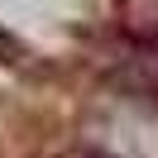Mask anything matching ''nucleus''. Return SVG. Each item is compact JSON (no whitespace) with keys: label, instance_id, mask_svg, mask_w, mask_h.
<instances>
[{"label":"nucleus","instance_id":"f03ea898","mask_svg":"<svg viewBox=\"0 0 158 158\" xmlns=\"http://www.w3.org/2000/svg\"><path fill=\"white\" fill-rule=\"evenodd\" d=\"M134 39H158V0H120Z\"/></svg>","mask_w":158,"mask_h":158},{"label":"nucleus","instance_id":"7ed1b4c3","mask_svg":"<svg viewBox=\"0 0 158 158\" xmlns=\"http://www.w3.org/2000/svg\"><path fill=\"white\" fill-rule=\"evenodd\" d=\"M67 158H101V153H91V148H77V153H67Z\"/></svg>","mask_w":158,"mask_h":158},{"label":"nucleus","instance_id":"f257e3e1","mask_svg":"<svg viewBox=\"0 0 158 158\" xmlns=\"http://www.w3.org/2000/svg\"><path fill=\"white\" fill-rule=\"evenodd\" d=\"M81 139L101 158H158V101L115 81L91 106Z\"/></svg>","mask_w":158,"mask_h":158}]
</instances>
